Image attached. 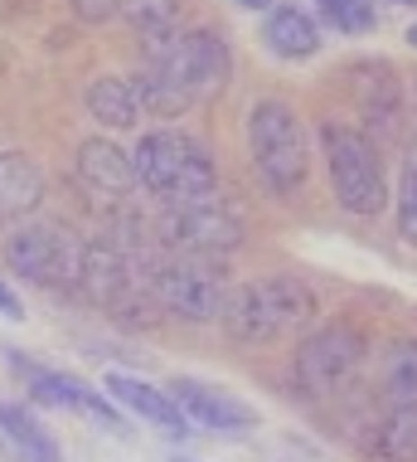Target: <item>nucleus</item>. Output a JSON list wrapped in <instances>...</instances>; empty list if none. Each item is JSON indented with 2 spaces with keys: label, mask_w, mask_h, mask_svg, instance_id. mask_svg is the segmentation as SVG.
Masks as SVG:
<instances>
[{
  "label": "nucleus",
  "mask_w": 417,
  "mask_h": 462,
  "mask_svg": "<svg viewBox=\"0 0 417 462\" xmlns=\"http://www.w3.org/2000/svg\"><path fill=\"white\" fill-rule=\"evenodd\" d=\"M233 5H243V10H272V0H233Z\"/></svg>",
  "instance_id": "nucleus-26"
},
{
  "label": "nucleus",
  "mask_w": 417,
  "mask_h": 462,
  "mask_svg": "<svg viewBox=\"0 0 417 462\" xmlns=\"http://www.w3.org/2000/svg\"><path fill=\"white\" fill-rule=\"evenodd\" d=\"M369 360V341H364L359 327L349 321H335V327L306 336L296 346V360H292V390L306 394V399H331L340 390L355 384V374L364 370Z\"/></svg>",
  "instance_id": "nucleus-7"
},
{
  "label": "nucleus",
  "mask_w": 417,
  "mask_h": 462,
  "mask_svg": "<svg viewBox=\"0 0 417 462\" xmlns=\"http://www.w3.org/2000/svg\"><path fill=\"white\" fill-rule=\"evenodd\" d=\"M369 453L378 462H417V409H388L369 429Z\"/></svg>",
  "instance_id": "nucleus-21"
},
{
  "label": "nucleus",
  "mask_w": 417,
  "mask_h": 462,
  "mask_svg": "<svg viewBox=\"0 0 417 462\" xmlns=\"http://www.w3.org/2000/svg\"><path fill=\"white\" fill-rule=\"evenodd\" d=\"M315 317V292L301 278L272 273V278H252L229 292L223 307V331L238 346H276L286 336L306 331Z\"/></svg>",
  "instance_id": "nucleus-2"
},
{
  "label": "nucleus",
  "mask_w": 417,
  "mask_h": 462,
  "mask_svg": "<svg viewBox=\"0 0 417 462\" xmlns=\"http://www.w3.org/2000/svg\"><path fill=\"white\" fill-rule=\"evenodd\" d=\"M0 317H10V321H20V317H24V307H20V297H15V292H10V287H5V282H0Z\"/></svg>",
  "instance_id": "nucleus-25"
},
{
  "label": "nucleus",
  "mask_w": 417,
  "mask_h": 462,
  "mask_svg": "<svg viewBox=\"0 0 417 462\" xmlns=\"http://www.w3.org/2000/svg\"><path fill=\"white\" fill-rule=\"evenodd\" d=\"M321 152L325 171H331V190L335 205L355 219H374L388 205V180H384V161L378 146L364 132L345 127V122H321Z\"/></svg>",
  "instance_id": "nucleus-5"
},
{
  "label": "nucleus",
  "mask_w": 417,
  "mask_h": 462,
  "mask_svg": "<svg viewBox=\"0 0 417 462\" xmlns=\"http://www.w3.org/2000/svg\"><path fill=\"white\" fill-rule=\"evenodd\" d=\"M229 73L233 54L213 30H175L166 40L146 44L141 69L131 73V88L136 103H141V117L175 122L219 93L229 83Z\"/></svg>",
  "instance_id": "nucleus-1"
},
{
  "label": "nucleus",
  "mask_w": 417,
  "mask_h": 462,
  "mask_svg": "<svg viewBox=\"0 0 417 462\" xmlns=\"http://www.w3.org/2000/svg\"><path fill=\"white\" fill-rule=\"evenodd\" d=\"M107 390H112V399H122L131 414H141L146 423H156V429H166V433H185L189 429L185 414L175 409V399L166 390H156V384L136 380V374H107Z\"/></svg>",
  "instance_id": "nucleus-17"
},
{
  "label": "nucleus",
  "mask_w": 417,
  "mask_h": 462,
  "mask_svg": "<svg viewBox=\"0 0 417 462\" xmlns=\"http://www.w3.org/2000/svg\"><path fill=\"white\" fill-rule=\"evenodd\" d=\"M78 180L87 185L93 195L103 199H131L136 195V171H131V156L112 142H83L78 146Z\"/></svg>",
  "instance_id": "nucleus-14"
},
{
  "label": "nucleus",
  "mask_w": 417,
  "mask_h": 462,
  "mask_svg": "<svg viewBox=\"0 0 417 462\" xmlns=\"http://www.w3.org/2000/svg\"><path fill=\"white\" fill-rule=\"evenodd\" d=\"M5 263L34 287H78V268H83V244L73 239L59 224H20L5 239Z\"/></svg>",
  "instance_id": "nucleus-9"
},
{
  "label": "nucleus",
  "mask_w": 417,
  "mask_h": 462,
  "mask_svg": "<svg viewBox=\"0 0 417 462\" xmlns=\"http://www.w3.org/2000/svg\"><path fill=\"white\" fill-rule=\"evenodd\" d=\"M408 44L417 49V24H408Z\"/></svg>",
  "instance_id": "nucleus-27"
},
{
  "label": "nucleus",
  "mask_w": 417,
  "mask_h": 462,
  "mask_svg": "<svg viewBox=\"0 0 417 462\" xmlns=\"http://www.w3.org/2000/svg\"><path fill=\"white\" fill-rule=\"evenodd\" d=\"M160 244L185 258H219L243 244V215L223 195H204L189 205H166L156 224Z\"/></svg>",
  "instance_id": "nucleus-8"
},
{
  "label": "nucleus",
  "mask_w": 417,
  "mask_h": 462,
  "mask_svg": "<svg viewBox=\"0 0 417 462\" xmlns=\"http://www.w3.org/2000/svg\"><path fill=\"white\" fill-rule=\"evenodd\" d=\"M10 370H15L20 380L30 384V394L44 399V404H54V409H78V414H93V419L112 423V429H122L117 409H112L103 394L87 390L83 380H73V374L49 370V365H40V360H24V356H15V351H10Z\"/></svg>",
  "instance_id": "nucleus-12"
},
{
  "label": "nucleus",
  "mask_w": 417,
  "mask_h": 462,
  "mask_svg": "<svg viewBox=\"0 0 417 462\" xmlns=\"http://www.w3.org/2000/svg\"><path fill=\"white\" fill-rule=\"evenodd\" d=\"M78 287L93 297L97 307L107 311H122L136 292H146L141 282V268L136 258L126 254L117 239H97V244H83V268H78Z\"/></svg>",
  "instance_id": "nucleus-10"
},
{
  "label": "nucleus",
  "mask_w": 417,
  "mask_h": 462,
  "mask_svg": "<svg viewBox=\"0 0 417 462\" xmlns=\"http://www.w3.org/2000/svg\"><path fill=\"white\" fill-rule=\"evenodd\" d=\"M325 20L335 24L340 34H369L378 15H374V0H311Z\"/></svg>",
  "instance_id": "nucleus-23"
},
{
  "label": "nucleus",
  "mask_w": 417,
  "mask_h": 462,
  "mask_svg": "<svg viewBox=\"0 0 417 462\" xmlns=\"http://www.w3.org/2000/svg\"><path fill=\"white\" fill-rule=\"evenodd\" d=\"M166 394L175 399V409L185 414L189 429H209V433H248L252 429V409L243 399L213 390L204 380H170Z\"/></svg>",
  "instance_id": "nucleus-11"
},
{
  "label": "nucleus",
  "mask_w": 417,
  "mask_h": 462,
  "mask_svg": "<svg viewBox=\"0 0 417 462\" xmlns=\"http://www.w3.org/2000/svg\"><path fill=\"white\" fill-rule=\"evenodd\" d=\"M131 171H136V190L156 195L160 205H189V199L219 195V166L204 152V142L156 127L131 146Z\"/></svg>",
  "instance_id": "nucleus-3"
},
{
  "label": "nucleus",
  "mask_w": 417,
  "mask_h": 462,
  "mask_svg": "<svg viewBox=\"0 0 417 462\" xmlns=\"http://www.w3.org/2000/svg\"><path fill=\"white\" fill-rule=\"evenodd\" d=\"M398 239L417 248V146L403 156V176H398Z\"/></svg>",
  "instance_id": "nucleus-24"
},
{
  "label": "nucleus",
  "mask_w": 417,
  "mask_h": 462,
  "mask_svg": "<svg viewBox=\"0 0 417 462\" xmlns=\"http://www.w3.org/2000/svg\"><path fill=\"white\" fill-rule=\"evenodd\" d=\"M378 390L388 409H417V341H394L378 365Z\"/></svg>",
  "instance_id": "nucleus-20"
},
{
  "label": "nucleus",
  "mask_w": 417,
  "mask_h": 462,
  "mask_svg": "<svg viewBox=\"0 0 417 462\" xmlns=\"http://www.w3.org/2000/svg\"><path fill=\"white\" fill-rule=\"evenodd\" d=\"M248 161L267 195H296L311 176V142L296 107L282 97H258L248 107Z\"/></svg>",
  "instance_id": "nucleus-4"
},
{
  "label": "nucleus",
  "mask_w": 417,
  "mask_h": 462,
  "mask_svg": "<svg viewBox=\"0 0 417 462\" xmlns=\"http://www.w3.org/2000/svg\"><path fill=\"white\" fill-rule=\"evenodd\" d=\"M87 117L103 122V127H136L141 122V103H136L131 79H97L87 83Z\"/></svg>",
  "instance_id": "nucleus-19"
},
{
  "label": "nucleus",
  "mask_w": 417,
  "mask_h": 462,
  "mask_svg": "<svg viewBox=\"0 0 417 462\" xmlns=\"http://www.w3.org/2000/svg\"><path fill=\"white\" fill-rule=\"evenodd\" d=\"M44 199V180L40 171L24 156H0V219H24L34 205Z\"/></svg>",
  "instance_id": "nucleus-18"
},
{
  "label": "nucleus",
  "mask_w": 417,
  "mask_h": 462,
  "mask_svg": "<svg viewBox=\"0 0 417 462\" xmlns=\"http://www.w3.org/2000/svg\"><path fill=\"white\" fill-rule=\"evenodd\" d=\"M398 5H417V0H398Z\"/></svg>",
  "instance_id": "nucleus-28"
},
{
  "label": "nucleus",
  "mask_w": 417,
  "mask_h": 462,
  "mask_svg": "<svg viewBox=\"0 0 417 462\" xmlns=\"http://www.w3.org/2000/svg\"><path fill=\"white\" fill-rule=\"evenodd\" d=\"M262 40L276 59H311L321 49V24L306 5H272L267 24H262Z\"/></svg>",
  "instance_id": "nucleus-15"
},
{
  "label": "nucleus",
  "mask_w": 417,
  "mask_h": 462,
  "mask_svg": "<svg viewBox=\"0 0 417 462\" xmlns=\"http://www.w3.org/2000/svg\"><path fill=\"white\" fill-rule=\"evenodd\" d=\"M355 103L378 136H394L403 127V83L394 79L388 64H359L355 69Z\"/></svg>",
  "instance_id": "nucleus-13"
},
{
  "label": "nucleus",
  "mask_w": 417,
  "mask_h": 462,
  "mask_svg": "<svg viewBox=\"0 0 417 462\" xmlns=\"http://www.w3.org/2000/svg\"><path fill=\"white\" fill-rule=\"evenodd\" d=\"M146 292L160 311H170L180 321H219L233 287H229V273L213 258L170 254L166 263H156L146 273Z\"/></svg>",
  "instance_id": "nucleus-6"
},
{
  "label": "nucleus",
  "mask_w": 417,
  "mask_h": 462,
  "mask_svg": "<svg viewBox=\"0 0 417 462\" xmlns=\"http://www.w3.org/2000/svg\"><path fill=\"white\" fill-rule=\"evenodd\" d=\"M117 10L146 44L180 30V0H117Z\"/></svg>",
  "instance_id": "nucleus-22"
},
{
  "label": "nucleus",
  "mask_w": 417,
  "mask_h": 462,
  "mask_svg": "<svg viewBox=\"0 0 417 462\" xmlns=\"http://www.w3.org/2000/svg\"><path fill=\"white\" fill-rule=\"evenodd\" d=\"M0 448L10 453V462H63L49 429L20 404H0Z\"/></svg>",
  "instance_id": "nucleus-16"
}]
</instances>
